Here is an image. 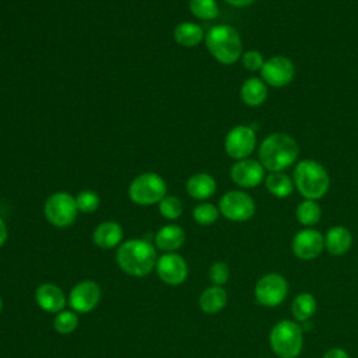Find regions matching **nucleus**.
<instances>
[{"instance_id":"obj_16","label":"nucleus","mask_w":358,"mask_h":358,"mask_svg":"<svg viewBox=\"0 0 358 358\" xmlns=\"http://www.w3.org/2000/svg\"><path fill=\"white\" fill-rule=\"evenodd\" d=\"M35 301L38 306L48 313H59L66 306V296L55 284H41L35 291Z\"/></svg>"},{"instance_id":"obj_36","label":"nucleus","mask_w":358,"mask_h":358,"mask_svg":"<svg viewBox=\"0 0 358 358\" xmlns=\"http://www.w3.org/2000/svg\"><path fill=\"white\" fill-rule=\"evenodd\" d=\"M225 1L234 7H246V6H250L255 0H225Z\"/></svg>"},{"instance_id":"obj_29","label":"nucleus","mask_w":358,"mask_h":358,"mask_svg":"<svg viewBox=\"0 0 358 358\" xmlns=\"http://www.w3.org/2000/svg\"><path fill=\"white\" fill-rule=\"evenodd\" d=\"M220 210L211 203H200L193 208V218L200 225H211L217 221Z\"/></svg>"},{"instance_id":"obj_14","label":"nucleus","mask_w":358,"mask_h":358,"mask_svg":"<svg viewBox=\"0 0 358 358\" xmlns=\"http://www.w3.org/2000/svg\"><path fill=\"white\" fill-rule=\"evenodd\" d=\"M155 270L158 273V277L169 285H179L185 282L189 273L186 260L175 252L165 253L158 257Z\"/></svg>"},{"instance_id":"obj_22","label":"nucleus","mask_w":358,"mask_h":358,"mask_svg":"<svg viewBox=\"0 0 358 358\" xmlns=\"http://www.w3.org/2000/svg\"><path fill=\"white\" fill-rule=\"evenodd\" d=\"M241 98L249 106H260L267 98V84L256 77L245 80L241 87Z\"/></svg>"},{"instance_id":"obj_6","label":"nucleus","mask_w":358,"mask_h":358,"mask_svg":"<svg viewBox=\"0 0 358 358\" xmlns=\"http://www.w3.org/2000/svg\"><path fill=\"white\" fill-rule=\"evenodd\" d=\"M166 196V183L155 172H145L136 176L129 186V197L140 206L159 203Z\"/></svg>"},{"instance_id":"obj_7","label":"nucleus","mask_w":358,"mask_h":358,"mask_svg":"<svg viewBox=\"0 0 358 358\" xmlns=\"http://www.w3.org/2000/svg\"><path fill=\"white\" fill-rule=\"evenodd\" d=\"M48 222L57 228H66L76 221L78 208L76 199L66 192H56L48 197L43 208Z\"/></svg>"},{"instance_id":"obj_37","label":"nucleus","mask_w":358,"mask_h":358,"mask_svg":"<svg viewBox=\"0 0 358 358\" xmlns=\"http://www.w3.org/2000/svg\"><path fill=\"white\" fill-rule=\"evenodd\" d=\"M1 310H3V301H1V296H0V313H1Z\"/></svg>"},{"instance_id":"obj_34","label":"nucleus","mask_w":358,"mask_h":358,"mask_svg":"<svg viewBox=\"0 0 358 358\" xmlns=\"http://www.w3.org/2000/svg\"><path fill=\"white\" fill-rule=\"evenodd\" d=\"M322 358H350V355L347 354V351H344L343 348H338V347H334V348H330L327 350Z\"/></svg>"},{"instance_id":"obj_33","label":"nucleus","mask_w":358,"mask_h":358,"mask_svg":"<svg viewBox=\"0 0 358 358\" xmlns=\"http://www.w3.org/2000/svg\"><path fill=\"white\" fill-rule=\"evenodd\" d=\"M264 59L262 56L260 52L257 50H248L246 53L242 55V64L246 70L249 71H257L262 70L263 64H264Z\"/></svg>"},{"instance_id":"obj_18","label":"nucleus","mask_w":358,"mask_h":358,"mask_svg":"<svg viewBox=\"0 0 358 358\" xmlns=\"http://www.w3.org/2000/svg\"><path fill=\"white\" fill-rule=\"evenodd\" d=\"M123 238V229L120 224L115 221L101 222L92 234V239L96 246L102 249H112L120 243Z\"/></svg>"},{"instance_id":"obj_9","label":"nucleus","mask_w":358,"mask_h":358,"mask_svg":"<svg viewBox=\"0 0 358 358\" xmlns=\"http://www.w3.org/2000/svg\"><path fill=\"white\" fill-rule=\"evenodd\" d=\"M220 213L235 222H243L255 215L256 204L255 200L242 190L227 192L218 204Z\"/></svg>"},{"instance_id":"obj_35","label":"nucleus","mask_w":358,"mask_h":358,"mask_svg":"<svg viewBox=\"0 0 358 358\" xmlns=\"http://www.w3.org/2000/svg\"><path fill=\"white\" fill-rule=\"evenodd\" d=\"M7 236H8V229H7V225L6 222L0 218V248L4 245V242L7 241Z\"/></svg>"},{"instance_id":"obj_32","label":"nucleus","mask_w":358,"mask_h":358,"mask_svg":"<svg viewBox=\"0 0 358 358\" xmlns=\"http://www.w3.org/2000/svg\"><path fill=\"white\" fill-rule=\"evenodd\" d=\"M208 278L213 282V285L222 287L228 278H229V267L224 262H215L208 268Z\"/></svg>"},{"instance_id":"obj_2","label":"nucleus","mask_w":358,"mask_h":358,"mask_svg":"<svg viewBox=\"0 0 358 358\" xmlns=\"http://www.w3.org/2000/svg\"><path fill=\"white\" fill-rule=\"evenodd\" d=\"M157 260L154 246L144 239L126 241L116 252V262L119 267L133 277H144L150 274L155 267Z\"/></svg>"},{"instance_id":"obj_11","label":"nucleus","mask_w":358,"mask_h":358,"mask_svg":"<svg viewBox=\"0 0 358 358\" xmlns=\"http://www.w3.org/2000/svg\"><path fill=\"white\" fill-rule=\"evenodd\" d=\"M291 249L298 259L313 260L324 249V236L315 228L301 229L292 238Z\"/></svg>"},{"instance_id":"obj_24","label":"nucleus","mask_w":358,"mask_h":358,"mask_svg":"<svg viewBox=\"0 0 358 358\" xmlns=\"http://www.w3.org/2000/svg\"><path fill=\"white\" fill-rule=\"evenodd\" d=\"M316 298L309 292L298 294L291 303V313L296 322L303 323L313 317L316 312Z\"/></svg>"},{"instance_id":"obj_25","label":"nucleus","mask_w":358,"mask_h":358,"mask_svg":"<svg viewBox=\"0 0 358 358\" xmlns=\"http://www.w3.org/2000/svg\"><path fill=\"white\" fill-rule=\"evenodd\" d=\"M266 189L275 197L284 199L292 193L294 180L282 172H271L266 178Z\"/></svg>"},{"instance_id":"obj_23","label":"nucleus","mask_w":358,"mask_h":358,"mask_svg":"<svg viewBox=\"0 0 358 358\" xmlns=\"http://www.w3.org/2000/svg\"><path fill=\"white\" fill-rule=\"evenodd\" d=\"M203 38H204V32L201 27L194 22H189V21L180 22L173 29V39L185 48H192L199 45L203 41Z\"/></svg>"},{"instance_id":"obj_30","label":"nucleus","mask_w":358,"mask_h":358,"mask_svg":"<svg viewBox=\"0 0 358 358\" xmlns=\"http://www.w3.org/2000/svg\"><path fill=\"white\" fill-rule=\"evenodd\" d=\"M158 210L164 218L176 220L182 215L183 206H182V201L176 196H165L158 203Z\"/></svg>"},{"instance_id":"obj_17","label":"nucleus","mask_w":358,"mask_h":358,"mask_svg":"<svg viewBox=\"0 0 358 358\" xmlns=\"http://www.w3.org/2000/svg\"><path fill=\"white\" fill-rule=\"evenodd\" d=\"M352 245V235L350 229L343 225L331 227L324 236V248L333 256L345 255Z\"/></svg>"},{"instance_id":"obj_12","label":"nucleus","mask_w":358,"mask_h":358,"mask_svg":"<svg viewBox=\"0 0 358 358\" xmlns=\"http://www.w3.org/2000/svg\"><path fill=\"white\" fill-rule=\"evenodd\" d=\"M101 301V287L92 280L76 284L69 294V305L74 312L88 313Z\"/></svg>"},{"instance_id":"obj_13","label":"nucleus","mask_w":358,"mask_h":358,"mask_svg":"<svg viewBox=\"0 0 358 358\" xmlns=\"http://www.w3.org/2000/svg\"><path fill=\"white\" fill-rule=\"evenodd\" d=\"M260 71L266 84L274 88H280L291 83L295 74V66L285 56H273L264 62Z\"/></svg>"},{"instance_id":"obj_3","label":"nucleus","mask_w":358,"mask_h":358,"mask_svg":"<svg viewBox=\"0 0 358 358\" xmlns=\"http://www.w3.org/2000/svg\"><path fill=\"white\" fill-rule=\"evenodd\" d=\"M294 185L308 200L322 199L330 186V178L326 169L315 159L299 161L292 173Z\"/></svg>"},{"instance_id":"obj_21","label":"nucleus","mask_w":358,"mask_h":358,"mask_svg":"<svg viewBox=\"0 0 358 358\" xmlns=\"http://www.w3.org/2000/svg\"><path fill=\"white\" fill-rule=\"evenodd\" d=\"M227 301V291L220 285H211L201 292L199 298V306L204 313L215 315L225 308Z\"/></svg>"},{"instance_id":"obj_10","label":"nucleus","mask_w":358,"mask_h":358,"mask_svg":"<svg viewBox=\"0 0 358 358\" xmlns=\"http://www.w3.org/2000/svg\"><path fill=\"white\" fill-rule=\"evenodd\" d=\"M227 154L234 159L248 158L256 147V133L249 126H235L232 127L224 141Z\"/></svg>"},{"instance_id":"obj_26","label":"nucleus","mask_w":358,"mask_h":358,"mask_svg":"<svg viewBox=\"0 0 358 358\" xmlns=\"http://www.w3.org/2000/svg\"><path fill=\"white\" fill-rule=\"evenodd\" d=\"M295 214H296V220L299 224L305 225L306 228H310L320 221L322 208L316 200L305 199L303 201H301L298 204Z\"/></svg>"},{"instance_id":"obj_31","label":"nucleus","mask_w":358,"mask_h":358,"mask_svg":"<svg viewBox=\"0 0 358 358\" xmlns=\"http://www.w3.org/2000/svg\"><path fill=\"white\" fill-rule=\"evenodd\" d=\"M77 208L81 213H94L99 207V197L92 190L80 192L76 197Z\"/></svg>"},{"instance_id":"obj_8","label":"nucleus","mask_w":358,"mask_h":358,"mask_svg":"<svg viewBox=\"0 0 358 358\" xmlns=\"http://www.w3.org/2000/svg\"><path fill=\"white\" fill-rule=\"evenodd\" d=\"M255 299L266 308H275L284 302L288 295V282L278 273H268L260 277L255 285Z\"/></svg>"},{"instance_id":"obj_1","label":"nucleus","mask_w":358,"mask_h":358,"mask_svg":"<svg viewBox=\"0 0 358 358\" xmlns=\"http://www.w3.org/2000/svg\"><path fill=\"white\" fill-rule=\"evenodd\" d=\"M299 145L294 137L285 133H273L259 147V162L270 172H281L289 168L298 158Z\"/></svg>"},{"instance_id":"obj_4","label":"nucleus","mask_w":358,"mask_h":358,"mask_svg":"<svg viewBox=\"0 0 358 358\" xmlns=\"http://www.w3.org/2000/svg\"><path fill=\"white\" fill-rule=\"evenodd\" d=\"M206 46L215 60L222 64H234L242 55V41L231 25H214L206 35Z\"/></svg>"},{"instance_id":"obj_15","label":"nucleus","mask_w":358,"mask_h":358,"mask_svg":"<svg viewBox=\"0 0 358 358\" xmlns=\"http://www.w3.org/2000/svg\"><path fill=\"white\" fill-rule=\"evenodd\" d=\"M231 179L241 187H255L264 179V166L255 159H239L231 168Z\"/></svg>"},{"instance_id":"obj_19","label":"nucleus","mask_w":358,"mask_h":358,"mask_svg":"<svg viewBox=\"0 0 358 358\" xmlns=\"http://www.w3.org/2000/svg\"><path fill=\"white\" fill-rule=\"evenodd\" d=\"M185 231L176 225V224H169L162 228L155 235V245L158 249L171 253L178 250L183 243H185Z\"/></svg>"},{"instance_id":"obj_28","label":"nucleus","mask_w":358,"mask_h":358,"mask_svg":"<svg viewBox=\"0 0 358 358\" xmlns=\"http://www.w3.org/2000/svg\"><path fill=\"white\" fill-rule=\"evenodd\" d=\"M78 326V316L71 310H62L53 320V327L59 334H70Z\"/></svg>"},{"instance_id":"obj_20","label":"nucleus","mask_w":358,"mask_h":358,"mask_svg":"<svg viewBox=\"0 0 358 358\" xmlns=\"http://www.w3.org/2000/svg\"><path fill=\"white\" fill-rule=\"evenodd\" d=\"M215 179L204 172L192 175L186 182V190L190 197L196 200H206L215 193Z\"/></svg>"},{"instance_id":"obj_5","label":"nucleus","mask_w":358,"mask_h":358,"mask_svg":"<svg viewBox=\"0 0 358 358\" xmlns=\"http://www.w3.org/2000/svg\"><path fill=\"white\" fill-rule=\"evenodd\" d=\"M271 350L280 358H296L303 347V330L292 320L277 322L268 336Z\"/></svg>"},{"instance_id":"obj_27","label":"nucleus","mask_w":358,"mask_h":358,"mask_svg":"<svg viewBox=\"0 0 358 358\" xmlns=\"http://www.w3.org/2000/svg\"><path fill=\"white\" fill-rule=\"evenodd\" d=\"M192 14L200 20H214L218 15V4L215 0H189Z\"/></svg>"}]
</instances>
